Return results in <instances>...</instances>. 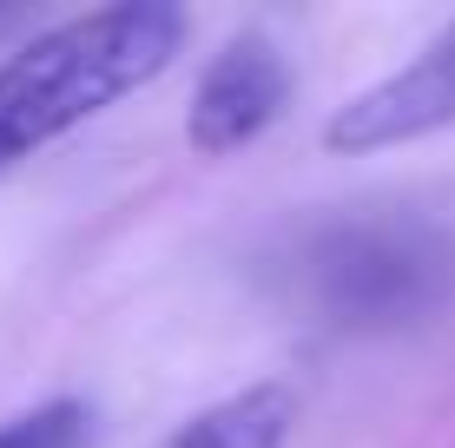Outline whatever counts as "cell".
I'll return each instance as SVG.
<instances>
[{
    "instance_id": "obj_1",
    "label": "cell",
    "mask_w": 455,
    "mask_h": 448,
    "mask_svg": "<svg viewBox=\"0 0 455 448\" xmlns=\"http://www.w3.org/2000/svg\"><path fill=\"white\" fill-rule=\"evenodd\" d=\"M185 46V13L165 0H119L46 27L0 59V172L46 152L106 106L146 92Z\"/></svg>"
},
{
    "instance_id": "obj_2",
    "label": "cell",
    "mask_w": 455,
    "mask_h": 448,
    "mask_svg": "<svg viewBox=\"0 0 455 448\" xmlns=\"http://www.w3.org/2000/svg\"><path fill=\"white\" fill-rule=\"evenodd\" d=\"M449 126H455V20L422 40L403 67H389L383 80L350 92L323 119V152L370 159V152L416 145V138H435Z\"/></svg>"
},
{
    "instance_id": "obj_3",
    "label": "cell",
    "mask_w": 455,
    "mask_h": 448,
    "mask_svg": "<svg viewBox=\"0 0 455 448\" xmlns=\"http://www.w3.org/2000/svg\"><path fill=\"white\" fill-rule=\"evenodd\" d=\"M291 92H297V73H291L284 46L271 34H258V27H244V34H231L205 59V73H198L192 106H185V138H192L198 159L244 152L264 126H277Z\"/></svg>"
},
{
    "instance_id": "obj_4",
    "label": "cell",
    "mask_w": 455,
    "mask_h": 448,
    "mask_svg": "<svg viewBox=\"0 0 455 448\" xmlns=\"http://www.w3.org/2000/svg\"><path fill=\"white\" fill-rule=\"evenodd\" d=\"M297 422V396L284 382H251L225 403L198 409L165 448H284Z\"/></svg>"
},
{
    "instance_id": "obj_5",
    "label": "cell",
    "mask_w": 455,
    "mask_h": 448,
    "mask_svg": "<svg viewBox=\"0 0 455 448\" xmlns=\"http://www.w3.org/2000/svg\"><path fill=\"white\" fill-rule=\"evenodd\" d=\"M0 448H92V403L86 396H46L0 422Z\"/></svg>"
}]
</instances>
